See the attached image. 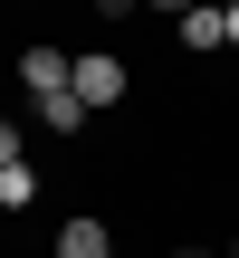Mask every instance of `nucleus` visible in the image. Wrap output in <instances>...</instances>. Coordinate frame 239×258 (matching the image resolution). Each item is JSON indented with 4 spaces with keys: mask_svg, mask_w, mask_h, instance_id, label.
Returning a JSON list of instances; mask_svg holds the SVG:
<instances>
[{
    "mask_svg": "<svg viewBox=\"0 0 239 258\" xmlns=\"http://www.w3.org/2000/svg\"><path fill=\"white\" fill-rule=\"evenodd\" d=\"M125 86H134V67H125L115 48H86V57H77V96H86V115L125 105Z\"/></svg>",
    "mask_w": 239,
    "mask_h": 258,
    "instance_id": "1",
    "label": "nucleus"
},
{
    "mask_svg": "<svg viewBox=\"0 0 239 258\" xmlns=\"http://www.w3.org/2000/svg\"><path fill=\"white\" fill-rule=\"evenodd\" d=\"M19 86H29V105H38V96H57V86H77V57L38 38V48H19Z\"/></svg>",
    "mask_w": 239,
    "mask_h": 258,
    "instance_id": "2",
    "label": "nucleus"
},
{
    "mask_svg": "<svg viewBox=\"0 0 239 258\" xmlns=\"http://www.w3.org/2000/svg\"><path fill=\"white\" fill-rule=\"evenodd\" d=\"M57 258H115V239H105V220H86V211H77V220L57 230Z\"/></svg>",
    "mask_w": 239,
    "mask_h": 258,
    "instance_id": "3",
    "label": "nucleus"
},
{
    "mask_svg": "<svg viewBox=\"0 0 239 258\" xmlns=\"http://www.w3.org/2000/svg\"><path fill=\"white\" fill-rule=\"evenodd\" d=\"M182 48H230V10H182Z\"/></svg>",
    "mask_w": 239,
    "mask_h": 258,
    "instance_id": "4",
    "label": "nucleus"
},
{
    "mask_svg": "<svg viewBox=\"0 0 239 258\" xmlns=\"http://www.w3.org/2000/svg\"><path fill=\"white\" fill-rule=\"evenodd\" d=\"M29 115H38L48 134H77V124H86V96H77V86H57V96H38Z\"/></svg>",
    "mask_w": 239,
    "mask_h": 258,
    "instance_id": "5",
    "label": "nucleus"
},
{
    "mask_svg": "<svg viewBox=\"0 0 239 258\" xmlns=\"http://www.w3.org/2000/svg\"><path fill=\"white\" fill-rule=\"evenodd\" d=\"M38 201V172L29 163H0V211H29Z\"/></svg>",
    "mask_w": 239,
    "mask_h": 258,
    "instance_id": "6",
    "label": "nucleus"
},
{
    "mask_svg": "<svg viewBox=\"0 0 239 258\" xmlns=\"http://www.w3.org/2000/svg\"><path fill=\"white\" fill-rule=\"evenodd\" d=\"M86 10H96V19H134L144 0H86Z\"/></svg>",
    "mask_w": 239,
    "mask_h": 258,
    "instance_id": "7",
    "label": "nucleus"
},
{
    "mask_svg": "<svg viewBox=\"0 0 239 258\" xmlns=\"http://www.w3.org/2000/svg\"><path fill=\"white\" fill-rule=\"evenodd\" d=\"M0 163H19V124L10 115H0Z\"/></svg>",
    "mask_w": 239,
    "mask_h": 258,
    "instance_id": "8",
    "label": "nucleus"
},
{
    "mask_svg": "<svg viewBox=\"0 0 239 258\" xmlns=\"http://www.w3.org/2000/svg\"><path fill=\"white\" fill-rule=\"evenodd\" d=\"M144 10H172V19H182V10H201V0H144Z\"/></svg>",
    "mask_w": 239,
    "mask_h": 258,
    "instance_id": "9",
    "label": "nucleus"
},
{
    "mask_svg": "<svg viewBox=\"0 0 239 258\" xmlns=\"http://www.w3.org/2000/svg\"><path fill=\"white\" fill-rule=\"evenodd\" d=\"M172 258H220V249H201V239H192V249H172Z\"/></svg>",
    "mask_w": 239,
    "mask_h": 258,
    "instance_id": "10",
    "label": "nucleus"
},
{
    "mask_svg": "<svg viewBox=\"0 0 239 258\" xmlns=\"http://www.w3.org/2000/svg\"><path fill=\"white\" fill-rule=\"evenodd\" d=\"M230 48H239V0H230Z\"/></svg>",
    "mask_w": 239,
    "mask_h": 258,
    "instance_id": "11",
    "label": "nucleus"
},
{
    "mask_svg": "<svg viewBox=\"0 0 239 258\" xmlns=\"http://www.w3.org/2000/svg\"><path fill=\"white\" fill-rule=\"evenodd\" d=\"M230 258H239V239H230Z\"/></svg>",
    "mask_w": 239,
    "mask_h": 258,
    "instance_id": "12",
    "label": "nucleus"
}]
</instances>
